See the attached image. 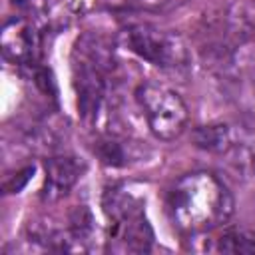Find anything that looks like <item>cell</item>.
Wrapping results in <instances>:
<instances>
[{
    "instance_id": "obj_10",
    "label": "cell",
    "mask_w": 255,
    "mask_h": 255,
    "mask_svg": "<svg viewBox=\"0 0 255 255\" xmlns=\"http://www.w3.org/2000/svg\"><path fill=\"white\" fill-rule=\"evenodd\" d=\"M193 141L199 149H205L209 153H227L235 145L233 133L225 124H207L195 128Z\"/></svg>"
},
{
    "instance_id": "obj_11",
    "label": "cell",
    "mask_w": 255,
    "mask_h": 255,
    "mask_svg": "<svg viewBox=\"0 0 255 255\" xmlns=\"http://www.w3.org/2000/svg\"><path fill=\"white\" fill-rule=\"evenodd\" d=\"M207 249L217 253H255V233L229 229L213 239V245Z\"/></svg>"
},
{
    "instance_id": "obj_5",
    "label": "cell",
    "mask_w": 255,
    "mask_h": 255,
    "mask_svg": "<svg viewBox=\"0 0 255 255\" xmlns=\"http://www.w3.org/2000/svg\"><path fill=\"white\" fill-rule=\"evenodd\" d=\"M72 84L76 90V102L80 118L86 124H96L106 100V72L98 66L86 62L84 58L74 56L72 66Z\"/></svg>"
},
{
    "instance_id": "obj_14",
    "label": "cell",
    "mask_w": 255,
    "mask_h": 255,
    "mask_svg": "<svg viewBox=\"0 0 255 255\" xmlns=\"http://www.w3.org/2000/svg\"><path fill=\"white\" fill-rule=\"evenodd\" d=\"M32 173H34V165H26V167L18 169L16 173L6 175L4 181H2V189H4V193H18V191L28 183V179H30Z\"/></svg>"
},
{
    "instance_id": "obj_6",
    "label": "cell",
    "mask_w": 255,
    "mask_h": 255,
    "mask_svg": "<svg viewBox=\"0 0 255 255\" xmlns=\"http://www.w3.org/2000/svg\"><path fill=\"white\" fill-rule=\"evenodd\" d=\"M40 40L36 28L26 16H12L2 26V54L14 64L30 66L36 62Z\"/></svg>"
},
{
    "instance_id": "obj_2",
    "label": "cell",
    "mask_w": 255,
    "mask_h": 255,
    "mask_svg": "<svg viewBox=\"0 0 255 255\" xmlns=\"http://www.w3.org/2000/svg\"><path fill=\"white\" fill-rule=\"evenodd\" d=\"M104 213L110 221L108 249L122 253H145L151 249L153 231L139 197L122 187H112L104 193Z\"/></svg>"
},
{
    "instance_id": "obj_13",
    "label": "cell",
    "mask_w": 255,
    "mask_h": 255,
    "mask_svg": "<svg viewBox=\"0 0 255 255\" xmlns=\"http://www.w3.org/2000/svg\"><path fill=\"white\" fill-rule=\"evenodd\" d=\"M94 153L108 167H122V165L128 163L126 147L116 137H100L94 145Z\"/></svg>"
},
{
    "instance_id": "obj_7",
    "label": "cell",
    "mask_w": 255,
    "mask_h": 255,
    "mask_svg": "<svg viewBox=\"0 0 255 255\" xmlns=\"http://www.w3.org/2000/svg\"><path fill=\"white\" fill-rule=\"evenodd\" d=\"M46 179L42 187L44 201H58L80 181L86 171V163L76 155H52L46 159Z\"/></svg>"
},
{
    "instance_id": "obj_12",
    "label": "cell",
    "mask_w": 255,
    "mask_h": 255,
    "mask_svg": "<svg viewBox=\"0 0 255 255\" xmlns=\"http://www.w3.org/2000/svg\"><path fill=\"white\" fill-rule=\"evenodd\" d=\"M185 0H100L110 12H163Z\"/></svg>"
},
{
    "instance_id": "obj_3",
    "label": "cell",
    "mask_w": 255,
    "mask_h": 255,
    "mask_svg": "<svg viewBox=\"0 0 255 255\" xmlns=\"http://www.w3.org/2000/svg\"><path fill=\"white\" fill-rule=\"evenodd\" d=\"M135 102L147 122L149 131L163 141L179 137L189 122L185 102L167 86L143 82L135 88Z\"/></svg>"
},
{
    "instance_id": "obj_4",
    "label": "cell",
    "mask_w": 255,
    "mask_h": 255,
    "mask_svg": "<svg viewBox=\"0 0 255 255\" xmlns=\"http://www.w3.org/2000/svg\"><path fill=\"white\" fill-rule=\"evenodd\" d=\"M122 42L137 58L161 70H177L187 66L189 48L185 40L173 32L153 24H131L122 32Z\"/></svg>"
},
{
    "instance_id": "obj_16",
    "label": "cell",
    "mask_w": 255,
    "mask_h": 255,
    "mask_svg": "<svg viewBox=\"0 0 255 255\" xmlns=\"http://www.w3.org/2000/svg\"><path fill=\"white\" fill-rule=\"evenodd\" d=\"M253 76H255V66H253Z\"/></svg>"
},
{
    "instance_id": "obj_15",
    "label": "cell",
    "mask_w": 255,
    "mask_h": 255,
    "mask_svg": "<svg viewBox=\"0 0 255 255\" xmlns=\"http://www.w3.org/2000/svg\"><path fill=\"white\" fill-rule=\"evenodd\" d=\"M10 4L26 18H36L46 12V0H10Z\"/></svg>"
},
{
    "instance_id": "obj_8",
    "label": "cell",
    "mask_w": 255,
    "mask_h": 255,
    "mask_svg": "<svg viewBox=\"0 0 255 255\" xmlns=\"http://www.w3.org/2000/svg\"><path fill=\"white\" fill-rule=\"evenodd\" d=\"M74 56L84 58L86 62L98 66L106 74L114 68V48L100 34H92L90 32V34L80 36L78 42H76V48H74Z\"/></svg>"
},
{
    "instance_id": "obj_9",
    "label": "cell",
    "mask_w": 255,
    "mask_h": 255,
    "mask_svg": "<svg viewBox=\"0 0 255 255\" xmlns=\"http://www.w3.org/2000/svg\"><path fill=\"white\" fill-rule=\"evenodd\" d=\"M225 28L229 38L239 44L255 42V6L245 2L229 6L225 16Z\"/></svg>"
},
{
    "instance_id": "obj_1",
    "label": "cell",
    "mask_w": 255,
    "mask_h": 255,
    "mask_svg": "<svg viewBox=\"0 0 255 255\" xmlns=\"http://www.w3.org/2000/svg\"><path fill=\"white\" fill-rule=\"evenodd\" d=\"M233 195L209 171H191L179 177L167 193L169 219L185 235L209 233L233 215Z\"/></svg>"
}]
</instances>
